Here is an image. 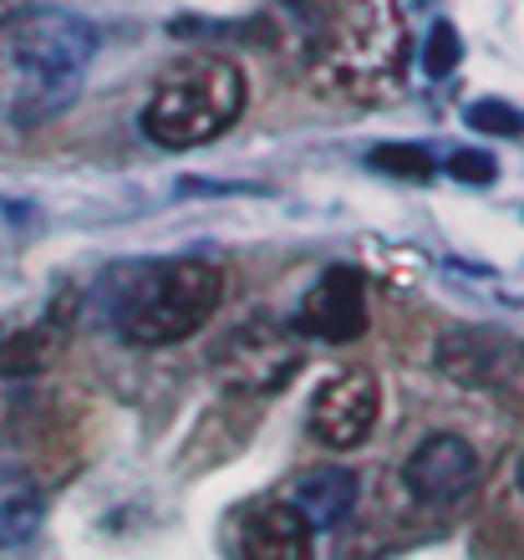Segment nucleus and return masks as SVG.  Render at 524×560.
<instances>
[{"label":"nucleus","mask_w":524,"mask_h":560,"mask_svg":"<svg viewBox=\"0 0 524 560\" xmlns=\"http://www.w3.org/2000/svg\"><path fill=\"white\" fill-rule=\"evenodd\" d=\"M357 494H362V489H357V474L326 464V469H311L295 479L291 510L301 515L306 530H341L351 520V510H357Z\"/></svg>","instance_id":"obj_11"},{"label":"nucleus","mask_w":524,"mask_h":560,"mask_svg":"<svg viewBox=\"0 0 524 560\" xmlns=\"http://www.w3.org/2000/svg\"><path fill=\"white\" fill-rule=\"evenodd\" d=\"M479 474H484V464L464 433H428L408 454V464H403V485L428 510H449V504L474 494Z\"/></svg>","instance_id":"obj_7"},{"label":"nucleus","mask_w":524,"mask_h":560,"mask_svg":"<svg viewBox=\"0 0 524 560\" xmlns=\"http://www.w3.org/2000/svg\"><path fill=\"white\" fill-rule=\"evenodd\" d=\"M46 515V494L21 464H0V550L26 546Z\"/></svg>","instance_id":"obj_12"},{"label":"nucleus","mask_w":524,"mask_h":560,"mask_svg":"<svg viewBox=\"0 0 524 560\" xmlns=\"http://www.w3.org/2000/svg\"><path fill=\"white\" fill-rule=\"evenodd\" d=\"M36 413V393L31 387H5L0 393V439H15Z\"/></svg>","instance_id":"obj_17"},{"label":"nucleus","mask_w":524,"mask_h":560,"mask_svg":"<svg viewBox=\"0 0 524 560\" xmlns=\"http://www.w3.org/2000/svg\"><path fill=\"white\" fill-rule=\"evenodd\" d=\"M224 301V270L209 260H153L113 285V326L132 347H174Z\"/></svg>","instance_id":"obj_2"},{"label":"nucleus","mask_w":524,"mask_h":560,"mask_svg":"<svg viewBox=\"0 0 524 560\" xmlns=\"http://www.w3.org/2000/svg\"><path fill=\"white\" fill-rule=\"evenodd\" d=\"M366 163H372L377 174L408 178V184H428V178H433V153L418 143H382V148H372Z\"/></svg>","instance_id":"obj_13"},{"label":"nucleus","mask_w":524,"mask_h":560,"mask_svg":"<svg viewBox=\"0 0 524 560\" xmlns=\"http://www.w3.org/2000/svg\"><path fill=\"white\" fill-rule=\"evenodd\" d=\"M464 122L474 133H489V138H520L524 133V113L499 97H479V103L464 107Z\"/></svg>","instance_id":"obj_14"},{"label":"nucleus","mask_w":524,"mask_h":560,"mask_svg":"<svg viewBox=\"0 0 524 560\" xmlns=\"http://www.w3.org/2000/svg\"><path fill=\"white\" fill-rule=\"evenodd\" d=\"M377 418H382V387L366 368L336 372L311 398V433H316L321 448H336V454H347V448L372 439Z\"/></svg>","instance_id":"obj_6"},{"label":"nucleus","mask_w":524,"mask_h":560,"mask_svg":"<svg viewBox=\"0 0 524 560\" xmlns=\"http://www.w3.org/2000/svg\"><path fill=\"white\" fill-rule=\"evenodd\" d=\"M412 5H422V0H412Z\"/></svg>","instance_id":"obj_19"},{"label":"nucleus","mask_w":524,"mask_h":560,"mask_svg":"<svg viewBox=\"0 0 524 560\" xmlns=\"http://www.w3.org/2000/svg\"><path fill=\"white\" fill-rule=\"evenodd\" d=\"M458 184H494L499 178V163H494V153H484V148H458V153H449V163H443Z\"/></svg>","instance_id":"obj_16"},{"label":"nucleus","mask_w":524,"mask_h":560,"mask_svg":"<svg viewBox=\"0 0 524 560\" xmlns=\"http://www.w3.org/2000/svg\"><path fill=\"white\" fill-rule=\"evenodd\" d=\"M249 103L245 72L230 57H189L159 77L143 103V133L159 148H205L240 122Z\"/></svg>","instance_id":"obj_3"},{"label":"nucleus","mask_w":524,"mask_h":560,"mask_svg":"<svg viewBox=\"0 0 524 560\" xmlns=\"http://www.w3.org/2000/svg\"><path fill=\"white\" fill-rule=\"evenodd\" d=\"M214 372L240 393H280L301 372V337L276 316H249L214 347Z\"/></svg>","instance_id":"obj_4"},{"label":"nucleus","mask_w":524,"mask_h":560,"mask_svg":"<svg viewBox=\"0 0 524 560\" xmlns=\"http://www.w3.org/2000/svg\"><path fill=\"white\" fill-rule=\"evenodd\" d=\"M97 26L61 5H26L0 21V122L42 128L88 88Z\"/></svg>","instance_id":"obj_1"},{"label":"nucleus","mask_w":524,"mask_h":560,"mask_svg":"<svg viewBox=\"0 0 524 560\" xmlns=\"http://www.w3.org/2000/svg\"><path fill=\"white\" fill-rule=\"evenodd\" d=\"M458 61H464L458 26H453V21H433L428 42H422V72L438 82V77H453V72H458Z\"/></svg>","instance_id":"obj_15"},{"label":"nucleus","mask_w":524,"mask_h":560,"mask_svg":"<svg viewBox=\"0 0 524 560\" xmlns=\"http://www.w3.org/2000/svg\"><path fill=\"white\" fill-rule=\"evenodd\" d=\"M67 337H72V301H57L42 322H31V326H21V331H11V337H0V377L26 383V377L46 372L61 357Z\"/></svg>","instance_id":"obj_9"},{"label":"nucleus","mask_w":524,"mask_h":560,"mask_svg":"<svg viewBox=\"0 0 524 560\" xmlns=\"http://www.w3.org/2000/svg\"><path fill=\"white\" fill-rule=\"evenodd\" d=\"M240 560H311V530L291 504H255L240 520Z\"/></svg>","instance_id":"obj_10"},{"label":"nucleus","mask_w":524,"mask_h":560,"mask_svg":"<svg viewBox=\"0 0 524 560\" xmlns=\"http://www.w3.org/2000/svg\"><path fill=\"white\" fill-rule=\"evenodd\" d=\"M433 368L458 387L474 393H494V387L514 383V372L524 368V341L494 326H453L433 347Z\"/></svg>","instance_id":"obj_5"},{"label":"nucleus","mask_w":524,"mask_h":560,"mask_svg":"<svg viewBox=\"0 0 524 560\" xmlns=\"http://www.w3.org/2000/svg\"><path fill=\"white\" fill-rule=\"evenodd\" d=\"M366 331V285L362 270L331 266L321 270V280L301 295L295 306V337H316V341H357Z\"/></svg>","instance_id":"obj_8"},{"label":"nucleus","mask_w":524,"mask_h":560,"mask_svg":"<svg viewBox=\"0 0 524 560\" xmlns=\"http://www.w3.org/2000/svg\"><path fill=\"white\" fill-rule=\"evenodd\" d=\"M514 479H520V494H524V458H520V474H514Z\"/></svg>","instance_id":"obj_18"}]
</instances>
